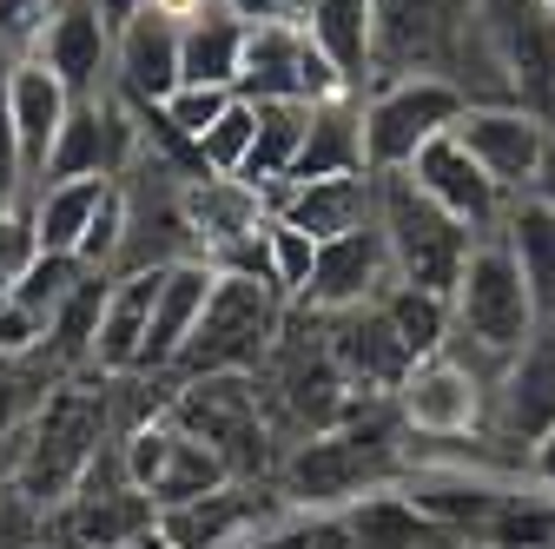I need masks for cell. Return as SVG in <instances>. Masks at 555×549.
Returning <instances> with one entry per match:
<instances>
[{
	"label": "cell",
	"mask_w": 555,
	"mask_h": 549,
	"mask_svg": "<svg viewBox=\"0 0 555 549\" xmlns=\"http://www.w3.org/2000/svg\"><path fill=\"white\" fill-rule=\"evenodd\" d=\"M403 424L390 404H364L351 424L298 437L278 457V503L311 510V516H344L351 503L403 484Z\"/></svg>",
	"instance_id": "obj_1"
},
{
	"label": "cell",
	"mask_w": 555,
	"mask_h": 549,
	"mask_svg": "<svg viewBox=\"0 0 555 549\" xmlns=\"http://www.w3.org/2000/svg\"><path fill=\"white\" fill-rule=\"evenodd\" d=\"M119 378H93V371H74V378H60L40 410H34V457H27V476H21V497L53 516L66 497H74L87 484V470L100 463V450L119 437L113 431V391Z\"/></svg>",
	"instance_id": "obj_2"
},
{
	"label": "cell",
	"mask_w": 555,
	"mask_h": 549,
	"mask_svg": "<svg viewBox=\"0 0 555 549\" xmlns=\"http://www.w3.org/2000/svg\"><path fill=\"white\" fill-rule=\"evenodd\" d=\"M292 324V298L271 279H251V271H219L212 305H205L192 345L179 352L166 384H192V378H258L278 345H285Z\"/></svg>",
	"instance_id": "obj_3"
},
{
	"label": "cell",
	"mask_w": 555,
	"mask_h": 549,
	"mask_svg": "<svg viewBox=\"0 0 555 549\" xmlns=\"http://www.w3.org/2000/svg\"><path fill=\"white\" fill-rule=\"evenodd\" d=\"M450 318H456L450 352H456L469 371H482V378H490V391H496L503 365L542 331V311H535V298H529V285H522V265L509 258L503 239H482V245L469 252L463 279H456V292H450Z\"/></svg>",
	"instance_id": "obj_4"
},
{
	"label": "cell",
	"mask_w": 555,
	"mask_h": 549,
	"mask_svg": "<svg viewBox=\"0 0 555 549\" xmlns=\"http://www.w3.org/2000/svg\"><path fill=\"white\" fill-rule=\"evenodd\" d=\"M377 232L390 245L397 285H424V292H456L469 252L482 245L476 232H463L430 192H416L410 173H377Z\"/></svg>",
	"instance_id": "obj_5"
},
{
	"label": "cell",
	"mask_w": 555,
	"mask_h": 549,
	"mask_svg": "<svg viewBox=\"0 0 555 549\" xmlns=\"http://www.w3.org/2000/svg\"><path fill=\"white\" fill-rule=\"evenodd\" d=\"M172 418H179L198 444H212L238 484L278 476L271 418H264L258 378H192V384H172Z\"/></svg>",
	"instance_id": "obj_6"
},
{
	"label": "cell",
	"mask_w": 555,
	"mask_h": 549,
	"mask_svg": "<svg viewBox=\"0 0 555 549\" xmlns=\"http://www.w3.org/2000/svg\"><path fill=\"white\" fill-rule=\"evenodd\" d=\"M463 113H469V93L456 80H437V74L377 80L364 93V159H371V173H403L430 140L456 132Z\"/></svg>",
	"instance_id": "obj_7"
},
{
	"label": "cell",
	"mask_w": 555,
	"mask_h": 549,
	"mask_svg": "<svg viewBox=\"0 0 555 549\" xmlns=\"http://www.w3.org/2000/svg\"><path fill=\"white\" fill-rule=\"evenodd\" d=\"M331 93H351V80L331 66V53L311 40V27L292 21H258L245 34V60H238V100L271 106V100H298L318 106Z\"/></svg>",
	"instance_id": "obj_8"
},
{
	"label": "cell",
	"mask_w": 555,
	"mask_h": 549,
	"mask_svg": "<svg viewBox=\"0 0 555 549\" xmlns=\"http://www.w3.org/2000/svg\"><path fill=\"white\" fill-rule=\"evenodd\" d=\"M390 410L403 437H490V378L469 371L456 352L416 358Z\"/></svg>",
	"instance_id": "obj_9"
},
{
	"label": "cell",
	"mask_w": 555,
	"mask_h": 549,
	"mask_svg": "<svg viewBox=\"0 0 555 549\" xmlns=\"http://www.w3.org/2000/svg\"><path fill=\"white\" fill-rule=\"evenodd\" d=\"M34 60L74 100H113L119 93V34L106 27L100 0H60V14L47 21V40Z\"/></svg>",
	"instance_id": "obj_10"
},
{
	"label": "cell",
	"mask_w": 555,
	"mask_h": 549,
	"mask_svg": "<svg viewBox=\"0 0 555 549\" xmlns=\"http://www.w3.org/2000/svg\"><path fill=\"white\" fill-rule=\"evenodd\" d=\"M555 431V324H542L529 345L503 365L490 391V437L529 463V450Z\"/></svg>",
	"instance_id": "obj_11"
},
{
	"label": "cell",
	"mask_w": 555,
	"mask_h": 549,
	"mask_svg": "<svg viewBox=\"0 0 555 549\" xmlns=\"http://www.w3.org/2000/svg\"><path fill=\"white\" fill-rule=\"evenodd\" d=\"M456 140L469 146V159L490 173L509 199H529L535 192V179H542V159H548V146H555V132L535 119V113H522V106H469L463 119H456Z\"/></svg>",
	"instance_id": "obj_12"
},
{
	"label": "cell",
	"mask_w": 555,
	"mask_h": 549,
	"mask_svg": "<svg viewBox=\"0 0 555 549\" xmlns=\"http://www.w3.org/2000/svg\"><path fill=\"white\" fill-rule=\"evenodd\" d=\"M403 173L416 179V192H430V199L443 205V213H450L463 232H476V239H496V232H503V219H509V192H503L490 173L469 159V146L456 140V132L430 140V146L416 153Z\"/></svg>",
	"instance_id": "obj_13"
},
{
	"label": "cell",
	"mask_w": 555,
	"mask_h": 549,
	"mask_svg": "<svg viewBox=\"0 0 555 549\" xmlns=\"http://www.w3.org/2000/svg\"><path fill=\"white\" fill-rule=\"evenodd\" d=\"M390 285H397L390 245H384L377 226H364V232H344V239H324V245H318V271H311L298 311H318V318L364 311V305H377Z\"/></svg>",
	"instance_id": "obj_14"
},
{
	"label": "cell",
	"mask_w": 555,
	"mask_h": 549,
	"mask_svg": "<svg viewBox=\"0 0 555 549\" xmlns=\"http://www.w3.org/2000/svg\"><path fill=\"white\" fill-rule=\"evenodd\" d=\"M324 345H331V358H337V371L351 378V391L358 397H371V404H390L397 397V384L410 378V352H403V337H397V324L384 318V305H364V311H337V318H324Z\"/></svg>",
	"instance_id": "obj_15"
},
{
	"label": "cell",
	"mask_w": 555,
	"mask_h": 549,
	"mask_svg": "<svg viewBox=\"0 0 555 549\" xmlns=\"http://www.w3.org/2000/svg\"><path fill=\"white\" fill-rule=\"evenodd\" d=\"M271 219H285L298 232H311L318 245L324 239H344V232H364L377 226V173H344V179H285L264 192Z\"/></svg>",
	"instance_id": "obj_16"
},
{
	"label": "cell",
	"mask_w": 555,
	"mask_h": 549,
	"mask_svg": "<svg viewBox=\"0 0 555 549\" xmlns=\"http://www.w3.org/2000/svg\"><path fill=\"white\" fill-rule=\"evenodd\" d=\"M185 87V27L153 0L119 27V93L132 106H166Z\"/></svg>",
	"instance_id": "obj_17"
},
{
	"label": "cell",
	"mask_w": 555,
	"mask_h": 549,
	"mask_svg": "<svg viewBox=\"0 0 555 549\" xmlns=\"http://www.w3.org/2000/svg\"><path fill=\"white\" fill-rule=\"evenodd\" d=\"M212 285H219V265H205V258L166 265L159 305H153V324H146V358H139V378H172L179 352L192 345L205 305H212Z\"/></svg>",
	"instance_id": "obj_18"
},
{
	"label": "cell",
	"mask_w": 555,
	"mask_h": 549,
	"mask_svg": "<svg viewBox=\"0 0 555 549\" xmlns=\"http://www.w3.org/2000/svg\"><path fill=\"white\" fill-rule=\"evenodd\" d=\"M159 271H119L106 305H100V331H93V358L87 371L93 378H139V358H146V324H153V305H159Z\"/></svg>",
	"instance_id": "obj_19"
},
{
	"label": "cell",
	"mask_w": 555,
	"mask_h": 549,
	"mask_svg": "<svg viewBox=\"0 0 555 549\" xmlns=\"http://www.w3.org/2000/svg\"><path fill=\"white\" fill-rule=\"evenodd\" d=\"M271 510L278 503H264L258 484H225L212 497H192L179 510H159V536L172 549H245Z\"/></svg>",
	"instance_id": "obj_20"
},
{
	"label": "cell",
	"mask_w": 555,
	"mask_h": 549,
	"mask_svg": "<svg viewBox=\"0 0 555 549\" xmlns=\"http://www.w3.org/2000/svg\"><path fill=\"white\" fill-rule=\"evenodd\" d=\"M74 93H66L40 60H14V132H21V159H27V179L40 186L47 166H53V146L66 119H74Z\"/></svg>",
	"instance_id": "obj_21"
},
{
	"label": "cell",
	"mask_w": 555,
	"mask_h": 549,
	"mask_svg": "<svg viewBox=\"0 0 555 549\" xmlns=\"http://www.w3.org/2000/svg\"><path fill=\"white\" fill-rule=\"evenodd\" d=\"M344 173H371V159H364V93L358 87L311 106L305 153L292 166V179H344Z\"/></svg>",
	"instance_id": "obj_22"
},
{
	"label": "cell",
	"mask_w": 555,
	"mask_h": 549,
	"mask_svg": "<svg viewBox=\"0 0 555 549\" xmlns=\"http://www.w3.org/2000/svg\"><path fill=\"white\" fill-rule=\"evenodd\" d=\"M344 529H351V549H456L463 542L456 529H443V523H430L424 510H416L403 497V484L351 503L344 510Z\"/></svg>",
	"instance_id": "obj_23"
},
{
	"label": "cell",
	"mask_w": 555,
	"mask_h": 549,
	"mask_svg": "<svg viewBox=\"0 0 555 549\" xmlns=\"http://www.w3.org/2000/svg\"><path fill=\"white\" fill-rule=\"evenodd\" d=\"M509 245V258L522 265V285L542 311V324H555V205L548 199H509V219L496 232Z\"/></svg>",
	"instance_id": "obj_24"
},
{
	"label": "cell",
	"mask_w": 555,
	"mask_h": 549,
	"mask_svg": "<svg viewBox=\"0 0 555 549\" xmlns=\"http://www.w3.org/2000/svg\"><path fill=\"white\" fill-rule=\"evenodd\" d=\"M298 21L311 27V40L331 53V66L358 93H371V21H377V0H305Z\"/></svg>",
	"instance_id": "obj_25"
},
{
	"label": "cell",
	"mask_w": 555,
	"mask_h": 549,
	"mask_svg": "<svg viewBox=\"0 0 555 549\" xmlns=\"http://www.w3.org/2000/svg\"><path fill=\"white\" fill-rule=\"evenodd\" d=\"M119 179H47L34 186V226H40V252H66V258H80L93 219H100V205Z\"/></svg>",
	"instance_id": "obj_26"
},
{
	"label": "cell",
	"mask_w": 555,
	"mask_h": 549,
	"mask_svg": "<svg viewBox=\"0 0 555 549\" xmlns=\"http://www.w3.org/2000/svg\"><path fill=\"white\" fill-rule=\"evenodd\" d=\"M305 126H311V106L298 100H271L258 106V140H251V159H245V186L251 192H271V186H285L298 153H305Z\"/></svg>",
	"instance_id": "obj_27"
},
{
	"label": "cell",
	"mask_w": 555,
	"mask_h": 549,
	"mask_svg": "<svg viewBox=\"0 0 555 549\" xmlns=\"http://www.w3.org/2000/svg\"><path fill=\"white\" fill-rule=\"evenodd\" d=\"M245 34H251V21H238L232 8L185 21V87H238Z\"/></svg>",
	"instance_id": "obj_28"
},
{
	"label": "cell",
	"mask_w": 555,
	"mask_h": 549,
	"mask_svg": "<svg viewBox=\"0 0 555 549\" xmlns=\"http://www.w3.org/2000/svg\"><path fill=\"white\" fill-rule=\"evenodd\" d=\"M225 484H238V476L225 470V457L212 450V444H198L185 424H179V444H172V457H166V470H159V484L146 490L159 510H179V503H192V497H212V490H225Z\"/></svg>",
	"instance_id": "obj_29"
},
{
	"label": "cell",
	"mask_w": 555,
	"mask_h": 549,
	"mask_svg": "<svg viewBox=\"0 0 555 549\" xmlns=\"http://www.w3.org/2000/svg\"><path fill=\"white\" fill-rule=\"evenodd\" d=\"M377 305H384V318L397 324V337H403V352H410V358H437V352H450L456 318H450V298H443V292H424V285H390Z\"/></svg>",
	"instance_id": "obj_30"
},
{
	"label": "cell",
	"mask_w": 555,
	"mask_h": 549,
	"mask_svg": "<svg viewBox=\"0 0 555 549\" xmlns=\"http://www.w3.org/2000/svg\"><path fill=\"white\" fill-rule=\"evenodd\" d=\"M482 536H490L496 549H555V497L535 490L529 476H522V484L503 497V510L490 516V529H482Z\"/></svg>",
	"instance_id": "obj_31"
},
{
	"label": "cell",
	"mask_w": 555,
	"mask_h": 549,
	"mask_svg": "<svg viewBox=\"0 0 555 549\" xmlns=\"http://www.w3.org/2000/svg\"><path fill=\"white\" fill-rule=\"evenodd\" d=\"M80 285H87V265H80V258H66V252H40V258L21 271V279H14V305H27L34 318H47V324H53V318H60V305L74 298Z\"/></svg>",
	"instance_id": "obj_32"
},
{
	"label": "cell",
	"mask_w": 555,
	"mask_h": 549,
	"mask_svg": "<svg viewBox=\"0 0 555 549\" xmlns=\"http://www.w3.org/2000/svg\"><path fill=\"white\" fill-rule=\"evenodd\" d=\"M238 106V87H179L166 106H153L159 113V132H172V140H185L192 153H198V140L212 132L225 113Z\"/></svg>",
	"instance_id": "obj_33"
},
{
	"label": "cell",
	"mask_w": 555,
	"mask_h": 549,
	"mask_svg": "<svg viewBox=\"0 0 555 549\" xmlns=\"http://www.w3.org/2000/svg\"><path fill=\"white\" fill-rule=\"evenodd\" d=\"M251 140H258V106L251 100H238L212 132L198 140V166L212 173V179H238L245 173V159H251Z\"/></svg>",
	"instance_id": "obj_34"
},
{
	"label": "cell",
	"mask_w": 555,
	"mask_h": 549,
	"mask_svg": "<svg viewBox=\"0 0 555 549\" xmlns=\"http://www.w3.org/2000/svg\"><path fill=\"white\" fill-rule=\"evenodd\" d=\"M264 245H271V285L298 305V298H305V285H311V271H318V239H311V232H298V226H285V219H271Z\"/></svg>",
	"instance_id": "obj_35"
},
{
	"label": "cell",
	"mask_w": 555,
	"mask_h": 549,
	"mask_svg": "<svg viewBox=\"0 0 555 549\" xmlns=\"http://www.w3.org/2000/svg\"><path fill=\"white\" fill-rule=\"evenodd\" d=\"M40 258V226H34V192L0 199V279H21Z\"/></svg>",
	"instance_id": "obj_36"
},
{
	"label": "cell",
	"mask_w": 555,
	"mask_h": 549,
	"mask_svg": "<svg viewBox=\"0 0 555 549\" xmlns=\"http://www.w3.org/2000/svg\"><path fill=\"white\" fill-rule=\"evenodd\" d=\"M53 14H60V0H0V53H8V60H34Z\"/></svg>",
	"instance_id": "obj_37"
},
{
	"label": "cell",
	"mask_w": 555,
	"mask_h": 549,
	"mask_svg": "<svg viewBox=\"0 0 555 549\" xmlns=\"http://www.w3.org/2000/svg\"><path fill=\"white\" fill-rule=\"evenodd\" d=\"M34 192L27 159H21V132H14V60L0 53V199Z\"/></svg>",
	"instance_id": "obj_38"
},
{
	"label": "cell",
	"mask_w": 555,
	"mask_h": 549,
	"mask_svg": "<svg viewBox=\"0 0 555 549\" xmlns=\"http://www.w3.org/2000/svg\"><path fill=\"white\" fill-rule=\"evenodd\" d=\"M225 8H232L238 21H251V27H258V21H292L305 0H225Z\"/></svg>",
	"instance_id": "obj_39"
},
{
	"label": "cell",
	"mask_w": 555,
	"mask_h": 549,
	"mask_svg": "<svg viewBox=\"0 0 555 549\" xmlns=\"http://www.w3.org/2000/svg\"><path fill=\"white\" fill-rule=\"evenodd\" d=\"M529 484L555 497V431H548V437H542V444L529 450Z\"/></svg>",
	"instance_id": "obj_40"
},
{
	"label": "cell",
	"mask_w": 555,
	"mask_h": 549,
	"mask_svg": "<svg viewBox=\"0 0 555 549\" xmlns=\"http://www.w3.org/2000/svg\"><path fill=\"white\" fill-rule=\"evenodd\" d=\"M153 8H159V14H172V21L185 27V21H198V14H212V8H225V0H153Z\"/></svg>",
	"instance_id": "obj_41"
},
{
	"label": "cell",
	"mask_w": 555,
	"mask_h": 549,
	"mask_svg": "<svg viewBox=\"0 0 555 549\" xmlns=\"http://www.w3.org/2000/svg\"><path fill=\"white\" fill-rule=\"evenodd\" d=\"M535 199H548V205H555V146H548V159H542V179H535Z\"/></svg>",
	"instance_id": "obj_42"
},
{
	"label": "cell",
	"mask_w": 555,
	"mask_h": 549,
	"mask_svg": "<svg viewBox=\"0 0 555 549\" xmlns=\"http://www.w3.org/2000/svg\"><path fill=\"white\" fill-rule=\"evenodd\" d=\"M456 549H496V542H490V536H463Z\"/></svg>",
	"instance_id": "obj_43"
}]
</instances>
